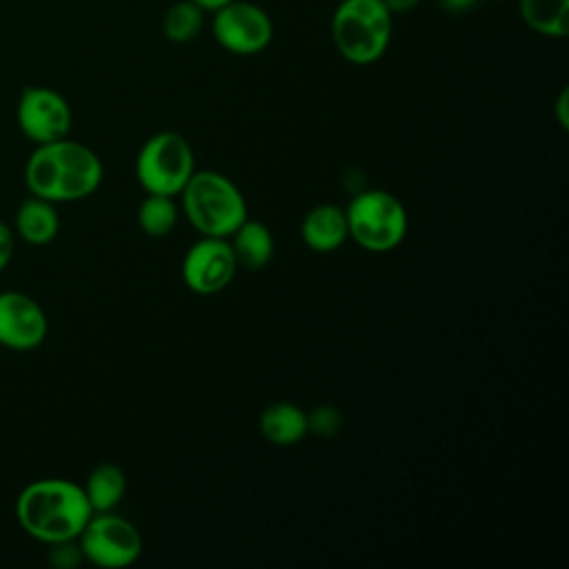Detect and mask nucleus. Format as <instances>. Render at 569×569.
<instances>
[{
  "mask_svg": "<svg viewBox=\"0 0 569 569\" xmlns=\"http://www.w3.org/2000/svg\"><path fill=\"white\" fill-rule=\"evenodd\" d=\"M522 22L547 38L569 33V0H520Z\"/></svg>",
  "mask_w": 569,
  "mask_h": 569,
  "instance_id": "f3484780",
  "label": "nucleus"
},
{
  "mask_svg": "<svg viewBox=\"0 0 569 569\" xmlns=\"http://www.w3.org/2000/svg\"><path fill=\"white\" fill-rule=\"evenodd\" d=\"M385 7L389 9L391 16H398V13H409L418 7L420 0H382Z\"/></svg>",
  "mask_w": 569,
  "mask_h": 569,
  "instance_id": "b1692460",
  "label": "nucleus"
},
{
  "mask_svg": "<svg viewBox=\"0 0 569 569\" xmlns=\"http://www.w3.org/2000/svg\"><path fill=\"white\" fill-rule=\"evenodd\" d=\"M13 256V233L11 229L0 220V271L9 264Z\"/></svg>",
  "mask_w": 569,
  "mask_h": 569,
  "instance_id": "4be33fe9",
  "label": "nucleus"
},
{
  "mask_svg": "<svg viewBox=\"0 0 569 569\" xmlns=\"http://www.w3.org/2000/svg\"><path fill=\"white\" fill-rule=\"evenodd\" d=\"M436 2L447 13H462V11H469L478 0H436Z\"/></svg>",
  "mask_w": 569,
  "mask_h": 569,
  "instance_id": "393cba45",
  "label": "nucleus"
},
{
  "mask_svg": "<svg viewBox=\"0 0 569 569\" xmlns=\"http://www.w3.org/2000/svg\"><path fill=\"white\" fill-rule=\"evenodd\" d=\"M307 422H309V431L318 436H333L342 425V416L336 407L322 405V407H316L311 413H307Z\"/></svg>",
  "mask_w": 569,
  "mask_h": 569,
  "instance_id": "aec40b11",
  "label": "nucleus"
},
{
  "mask_svg": "<svg viewBox=\"0 0 569 569\" xmlns=\"http://www.w3.org/2000/svg\"><path fill=\"white\" fill-rule=\"evenodd\" d=\"M31 196L51 202H73L91 196L102 182L100 158L82 142L60 138L38 144L24 167Z\"/></svg>",
  "mask_w": 569,
  "mask_h": 569,
  "instance_id": "f257e3e1",
  "label": "nucleus"
},
{
  "mask_svg": "<svg viewBox=\"0 0 569 569\" xmlns=\"http://www.w3.org/2000/svg\"><path fill=\"white\" fill-rule=\"evenodd\" d=\"M258 427H260V433L278 447L296 445L309 433L307 413L293 402H273L264 407V411L260 413Z\"/></svg>",
  "mask_w": 569,
  "mask_h": 569,
  "instance_id": "4468645a",
  "label": "nucleus"
},
{
  "mask_svg": "<svg viewBox=\"0 0 569 569\" xmlns=\"http://www.w3.org/2000/svg\"><path fill=\"white\" fill-rule=\"evenodd\" d=\"M567 104H569V91L562 89L560 96H558V102H556V113H558V122H560L562 129L569 127V109H567Z\"/></svg>",
  "mask_w": 569,
  "mask_h": 569,
  "instance_id": "5701e85b",
  "label": "nucleus"
},
{
  "mask_svg": "<svg viewBox=\"0 0 569 569\" xmlns=\"http://www.w3.org/2000/svg\"><path fill=\"white\" fill-rule=\"evenodd\" d=\"M204 22V11L193 0H178L162 16V33L176 44L193 40Z\"/></svg>",
  "mask_w": 569,
  "mask_h": 569,
  "instance_id": "a211bd4d",
  "label": "nucleus"
},
{
  "mask_svg": "<svg viewBox=\"0 0 569 569\" xmlns=\"http://www.w3.org/2000/svg\"><path fill=\"white\" fill-rule=\"evenodd\" d=\"M300 236L311 251H318V253L336 251L349 238L345 209L331 202L316 204L302 218Z\"/></svg>",
  "mask_w": 569,
  "mask_h": 569,
  "instance_id": "f8f14e48",
  "label": "nucleus"
},
{
  "mask_svg": "<svg viewBox=\"0 0 569 569\" xmlns=\"http://www.w3.org/2000/svg\"><path fill=\"white\" fill-rule=\"evenodd\" d=\"M202 11H216V9H220L222 4H227V2H231V0H193Z\"/></svg>",
  "mask_w": 569,
  "mask_h": 569,
  "instance_id": "a878e982",
  "label": "nucleus"
},
{
  "mask_svg": "<svg viewBox=\"0 0 569 569\" xmlns=\"http://www.w3.org/2000/svg\"><path fill=\"white\" fill-rule=\"evenodd\" d=\"M238 262L233 258L229 238L202 236L196 240L182 258V280L200 296L222 291L236 276Z\"/></svg>",
  "mask_w": 569,
  "mask_h": 569,
  "instance_id": "1a4fd4ad",
  "label": "nucleus"
},
{
  "mask_svg": "<svg viewBox=\"0 0 569 569\" xmlns=\"http://www.w3.org/2000/svg\"><path fill=\"white\" fill-rule=\"evenodd\" d=\"M127 476L116 462H100L87 476L82 491L93 509V513L111 511L124 496Z\"/></svg>",
  "mask_w": 569,
  "mask_h": 569,
  "instance_id": "dca6fc26",
  "label": "nucleus"
},
{
  "mask_svg": "<svg viewBox=\"0 0 569 569\" xmlns=\"http://www.w3.org/2000/svg\"><path fill=\"white\" fill-rule=\"evenodd\" d=\"M345 213L349 238H353L356 244L367 251L387 253L396 249L407 236L409 218L405 204L385 189H369L358 193Z\"/></svg>",
  "mask_w": 569,
  "mask_h": 569,
  "instance_id": "39448f33",
  "label": "nucleus"
},
{
  "mask_svg": "<svg viewBox=\"0 0 569 569\" xmlns=\"http://www.w3.org/2000/svg\"><path fill=\"white\" fill-rule=\"evenodd\" d=\"M178 222V204L173 196L149 193L138 207V224L151 238L167 236Z\"/></svg>",
  "mask_w": 569,
  "mask_h": 569,
  "instance_id": "6ab92c4d",
  "label": "nucleus"
},
{
  "mask_svg": "<svg viewBox=\"0 0 569 569\" xmlns=\"http://www.w3.org/2000/svg\"><path fill=\"white\" fill-rule=\"evenodd\" d=\"M93 509L80 485L64 478H42L27 485L16 500L20 527L36 540L53 545L76 540Z\"/></svg>",
  "mask_w": 569,
  "mask_h": 569,
  "instance_id": "f03ea898",
  "label": "nucleus"
},
{
  "mask_svg": "<svg viewBox=\"0 0 569 569\" xmlns=\"http://www.w3.org/2000/svg\"><path fill=\"white\" fill-rule=\"evenodd\" d=\"M44 309L22 291L0 293V345L13 351H29L47 338Z\"/></svg>",
  "mask_w": 569,
  "mask_h": 569,
  "instance_id": "9b49d317",
  "label": "nucleus"
},
{
  "mask_svg": "<svg viewBox=\"0 0 569 569\" xmlns=\"http://www.w3.org/2000/svg\"><path fill=\"white\" fill-rule=\"evenodd\" d=\"M82 558L96 567L122 569L133 565L142 553L140 531L111 511L91 513L78 536Z\"/></svg>",
  "mask_w": 569,
  "mask_h": 569,
  "instance_id": "0eeeda50",
  "label": "nucleus"
},
{
  "mask_svg": "<svg viewBox=\"0 0 569 569\" xmlns=\"http://www.w3.org/2000/svg\"><path fill=\"white\" fill-rule=\"evenodd\" d=\"M211 31L224 51L236 56H253L269 47L273 38V22L260 4L231 0L213 11Z\"/></svg>",
  "mask_w": 569,
  "mask_h": 569,
  "instance_id": "6e6552de",
  "label": "nucleus"
},
{
  "mask_svg": "<svg viewBox=\"0 0 569 569\" xmlns=\"http://www.w3.org/2000/svg\"><path fill=\"white\" fill-rule=\"evenodd\" d=\"M182 196V211L200 236L229 238L249 216L240 189L218 171H193Z\"/></svg>",
  "mask_w": 569,
  "mask_h": 569,
  "instance_id": "7ed1b4c3",
  "label": "nucleus"
},
{
  "mask_svg": "<svg viewBox=\"0 0 569 569\" xmlns=\"http://www.w3.org/2000/svg\"><path fill=\"white\" fill-rule=\"evenodd\" d=\"M20 131L36 144L67 138L71 129L69 102L49 87H24L16 109Z\"/></svg>",
  "mask_w": 569,
  "mask_h": 569,
  "instance_id": "9d476101",
  "label": "nucleus"
},
{
  "mask_svg": "<svg viewBox=\"0 0 569 569\" xmlns=\"http://www.w3.org/2000/svg\"><path fill=\"white\" fill-rule=\"evenodd\" d=\"M193 171L191 144L176 131L153 133L136 158V178L147 193L178 196Z\"/></svg>",
  "mask_w": 569,
  "mask_h": 569,
  "instance_id": "423d86ee",
  "label": "nucleus"
},
{
  "mask_svg": "<svg viewBox=\"0 0 569 569\" xmlns=\"http://www.w3.org/2000/svg\"><path fill=\"white\" fill-rule=\"evenodd\" d=\"M229 244L238 267L260 271L273 258V236L260 220H244L231 236Z\"/></svg>",
  "mask_w": 569,
  "mask_h": 569,
  "instance_id": "ddd939ff",
  "label": "nucleus"
},
{
  "mask_svg": "<svg viewBox=\"0 0 569 569\" xmlns=\"http://www.w3.org/2000/svg\"><path fill=\"white\" fill-rule=\"evenodd\" d=\"M393 16L382 0H342L331 16V40L351 64L380 60L391 42Z\"/></svg>",
  "mask_w": 569,
  "mask_h": 569,
  "instance_id": "20e7f679",
  "label": "nucleus"
},
{
  "mask_svg": "<svg viewBox=\"0 0 569 569\" xmlns=\"http://www.w3.org/2000/svg\"><path fill=\"white\" fill-rule=\"evenodd\" d=\"M60 229V216L56 202L29 196L16 211V231L29 244H47Z\"/></svg>",
  "mask_w": 569,
  "mask_h": 569,
  "instance_id": "2eb2a0df",
  "label": "nucleus"
},
{
  "mask_svg": "<svg viewBox=\"0 0 569 569\" xmlns=\"http://www.w3.org/2000/svg\"><path fill=\"white\" fill-rule=\"evenodd\" d=\"M51 551H49V562L58 569H71V567H78L80 560H82V551H80V545H78V538L76 540H62V542H53L49 545Z\"/></svg>",
  "mask_w": 569,
  "mask_h": 569,
  "instance_id": "412c9836",
  "label": "nucleus"
}]
</instances>
